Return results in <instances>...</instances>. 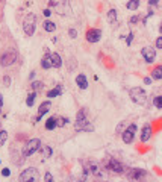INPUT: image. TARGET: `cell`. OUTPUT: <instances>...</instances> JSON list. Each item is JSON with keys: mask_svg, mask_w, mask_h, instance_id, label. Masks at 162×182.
Wrapping results in <instances>:
<instances>
[{"mask_svg": "<svg viewBox=\"0 0 162 182\" xmlns=\"http://www.w3.org/2000/svg\"><path fill=\"white\" fill-rule=\"evenodd\" d=\"M74 129L77 132L80 131H85V132H94V126L88 122L86 119V109L82 108L79 112H77V117H76V123H74Z\"/></svg>", "mask_w": 162, "mask_h": 182, "instance_id": "obj_1", "label": "cell"}, {"mask_svg": "<svg viewBox=\"0 0 162 182\" xmlns=\"http://www.w3.org/2000/svg\"><path fill=\"white\" fill-rule=\"evenodd\" d=\"M129 96H130L132 102H135V103H138V105H145L147 100H148L147 93L144 91V88H141V86H133V88H130V89H129Z\"/></svg>", "mask_w": 162, "mask_h": 182, "instance_id": "obj_2", "label": "cell"}, {"mask_svg": "<svg viewBox=\"0 0 162 182\" xmlns=\"http://www.w3.org/2000/svg\"><path fill=\"white\" fill-rule=\"evenodd\" d=\"M103 167L106 170L112 171V173H117V174H123L124 173V165L120 161H117L115 158H106L105 162H103Z\"/></svg>", "mask_w": 162, "mask_h": 182, "instance_id": "obj_3", "label": "cell"}, {"mask_svg": "<svg viewBox=\"0 0 162 182\" xmlns=\"http://www.w3.org/2000/svg\"><path fill=\"white\" fill-rule=\"evenodd\" d=\"M40 147H41V141H40L38 138H32V140H29V141L26 143L24 149H23V158H29V156H32L37 150H40Z\"/></svg>", "mask_w": 162, "mask_h": 182, "instance_id": "obj_4", "label": "cell"}, {"mask_svg": "<svg viewBox=\"0 0 162 182\" xmlns=\"http://www.w3.org/2000/svg\"><path fill=\"white\" fill-rule=\"evenodd\" d=\"M41 179V176H40V173H38V170L35 168V167H28V168H24L23 171H21V174H20V180H23V182H28V180H40Z\"/></svg>", "mask_w": 162, "mask_h": 182, "instance_id": "obj_5", "label": "cell"}, {"mask_svg": "<svg viewBox=\"0 0 162 182\" xmlns=\"http://www.w3.org/2000/svg\"><path fill=\"white\" fill-rule=\"evenodd\" d=\"M23 31L28 37H32L35 34V15L34 14H29L24 21H23Z\"/></svg>", "mask_w": 162, "mask_h": 182, "instance_id": "obj_6", "label": "cell"}, {"mask_svg": "<svg viewBox=\"0 0 162 182\" xmlns=\"http://www.w3.org/2000/svg\"><path fill=\"white\" fill-rule=\"evenodd\" d=\"M15 61H17V52L15 50H8L0 56V65H3V67H9Z\"/></svg>", "mask_w": 162, "mask_h": 182, "instance_id": "obj_7", "label": "cell"}, {"mask_svg": "<svg viewBox=\"0 0 162 182\" xmlns=\"http://www.w3.org/2000/svg\"><path fill=\"white\" fill-rule=\"evenodd\" d=\"M141 55L147 64H153L156 59V49H153L151 46H145L141 49Z\"/></svg>", "mask_w": 162, "mask_h": 182, "instance_id": "obj_8", "label": "cell"}, {"mask_svg": "<svg viewBox=\"0 0 162 182\" xmlns=\"http://www.w3.org/2000/svg\"><path fill=\"white\" fill-rule=\"evenodd\" d=\"M135 132H136V125H129V128L127 129H124L123 132H121V138H123V141L126 143V144H130L132 141H133V135H135Z\"/></svg>", "mask_w": 162, "mask_h": 182, "instance_id": "obj_9", "label": "cell"}, {"mask_svg": "<svg viewBox=\"0 0 162 182\" xmlns=\"http://www.w3.org/2000/svg\"><path fill=\"white\" fill-rule=\"evenodd\" d=\"M100 38H102V31L100 29L92 28V29H89L86 32V41H89V43H99Z\"/></svg>", "mask_w": 162, "mask_h": 182, "instance_id": "obj_10", "label": "cell"}, {"mask_svg": "<svg viewBox=\"0 0 162 182\" xmlns=\"http://www.w3.org/2000/svg\"><path fill=\"white\" fill-rule=\"evenodd\" d=\"M147 176V171L142 168H129L127 170V177L129 179H142Z\"/></svg>", "mask_w": 162, "mask_h": 182, "instance_id": "obj_11", "label": "cell"}, {"mask_svg": "<svg viewBox=\"0 0 162 182\" xmlns=\"http://www.w3.org/2000/svg\"><path fill=\"white\" fill-rule=\"evenodd\" d=\"M50 108H52V102L50 100H46V102H43L41 105H40V108H38V115L37 117H43V115H46L49 111H50Z\"/></svg>", "mask_w": 162, "mask_h": 182, "instance_id": "obj_12", "label": "cell"}, {"mask_svg": "<svg viewBox=\"0 0 162 182\" xmlns=\"http://www.w3.org/2000/svg\"><path fill=\"white\" fill-rule=\"evenodd\" d=\"M150 137H151V126L148 123H145L142 126V131H141V141L145 143V141L150 140Z\"/></svg>", "mask_w": 162, "mask_h": 182, "instance_id": "obj_13", "label": "cell"}, {"mask_svg": "<svg viewBox=\"0 0 162 182\" xmlns=\"http://www.w3.org/2000/svg\"><path fill=\"white\" fill-rule=\"evenodd\" d=\"M50 61H52V67H55V68L62 67V58L59 56V53H56V52L50 53Z\"/></svg>", "mask_w": 162, "mask_h": 182, "instance_id": "obj_14", "label": "cell"}, {"mask_svg": "<svg viewBox=\"0 0 162 182\" xmlns=\"http://www.w3.org/2000/svg\"><path fill=\"white\" fill-rule=\"evenodd\" d=\"M76 83H77V86L80 89H86L88 88V79H86V76L85 74H77L76 76Z\"/></svg>", "mask_w": 162, "mask_h": 182, "instance_id": "obj_15", "label": "cell"}, {"mask_svg": "<svg viewBox=\"0 0 162 182\" xmlns=\"http://www.w3.org/2000/svg\"><path fill=\"white\" fill-rule=\"evenodd\" d=\"M41 67H43L44 70L52 68V61H50V53H49V52H47V53L44 55V58L41 59Z\"/></svg>", "mask_w": 162, "mask_h": 182, "instance_id": "obj_16", "label": "cell"}, {"mask_svg": "<svg viewBox=\"0 0 162 182\" xmlns=\"http://www.w3.org/2000/svg\"><path fill=\"white\" fill-rule=\"evenodd\" d=\"M61 94H62V85H56L55 89H50L49 93H47V97L53 99V97H58V96H61Z\"/></svg>", "mask_w": 162, "mask_h": 182, "instance_id": "obj_17", "label": "cell"}, {"mask_svg": "<svg viewBox=\"0 0 162 182\" xmlns=\"http://www.w3.org/2000/svg\"><path fill=\"white\" fill-rule=\"evenodd\" d=\"M43 28H44L46 32H53V31L56 29V24H55L53 21H50V20H46V21L43 23Z\"/></svg>", "mask_w": 162, "mask_h": 182, "instance_id": "obj_18", "label": "cell"}, {"mask_svg": "<svg viewBox=\"0 0 162 182\" xmlns=\"http://www.w3.org/2000/svg\"><path fill=\"white\" fill-rule=\"evenodd\" d=\"M126 8L130 9V11H136L139 8V0H129L126 3Z\"/></svg>", "mask_w": 162, "mask_h": 182, "instance_id": "obj_19", "label": "cell"}, {"mask_svg": "<svg viewBox=\"0 0 162 182\" xmlns=\"http://www.w3.org/2000/svg\"><path fill=\"white\" fill-rule=\"evenodd\" d=\"M108 20H109L111 24L117 23V9H109L108 11Z\"/></svg>", "mask_w": 162, "mask_h": 182, "instance_id": "obj_20", "label": "cell"}, {"mask_svg": "<svg viewBox=\"0 0 162 182\" xmlns=\"http://www.w3.org/2000/svg\"><path fill=\"white\" fill-rule=\"evenodd\" d=\"M56 126H58V125H56V117H50V119L46 122V129H47V131H53Z\"/></svg>", "mask_w": 162, "mask_h": 182, "instance_id": "obj_21", "label": "cell"}, {"mask_svg": "<svg viewBox=\"0 0 162 182\" xmlns=\"http://www.w3.org/2000/svg\"><path fill=\"white\" fill-rule=\"evenodd\" d=\"M151 79H162V67L159 65V67H156L153 71H151Z\"/></svg>", "mask_w": 162, "mask_h": 182, "instance_id": "obj_22", "label": "cell"}, {"mask_svg": "<svg viewBox=\"0 0 162 182\" xmlns=\"http://www.w3.org/2000/svg\"><path fill=\"white\" fill-rule=\"evenodd\" d=\"M35 97H37V93H35V91H32V93L26 97V105H28V106H34V103H35Z\"/></svg>", "mask_w": 162, "mask_h": 182, "instance_id": "obj_23", "label": "cell"}, {"mask_svg": "<svg viewBox=\"0 0 162 182\" xmlns=\"http://www.w3.org/2000/svg\"><path fill=\"white\" fill-rule=\"evenodd\" d=\"M31 86H32V89H34L35 93H37V91H41V89H43L44 83H43L41 80H34V82L31 83Z\"/></svg>", "mask_w": 162, "mask_h": 182, "instance_id": "obj_24", "label": "cell"}, {"mask_svg": "<svg viewBox=\"0 0 162 182\" xmlns=\"http://www.w3.org/2000/svg\"><path fill=\"white\" fill-rule=\"evenodd\" d=\"M153 105H154L157 109H162V96H154V99H153Z\"/></svg>", "mask_w": 162, "mask_h": 182, "instance_id": "obj_25", "label": "cell"}, {"mask_svg": "<svg viewBox=\"0 0 162 182\" xmlns=\"http://www.w3.org/2000/svg\"><path fill=\"white\" fill-rule=\"evenodd\" d=\"M8 140V132L6 131H0V147L5 146V141Z\"/></svg>", "mask_w": 162, "mask_h": 182, "instance_id": "obj_26", "label": "cell"}, {"mask_svg": "<svg viewBox=\"0 0 162 182\" xmlns=\"http://www.w3.org/2000/svg\"><path fill=\"white\" fill-rule=\"evenodd\" d=\"M43 153H44V158H50L52 153H53V150H52L50 146H43Z\"/></svg>", "mask_w": 162, "mask_h": 182, "instance_id": "obj_27", "label": "cell"}, {"mask_svg": "<svg viewBox=\"0 0 162 182\" xmlns=\"http://www.w3.org/2000/svg\"><path fill=\"white\" fill-rule=\"evenodd\" d=\"M70 122V119L68 117H62V119H56V125L58 126H65L67 123Z\"/></svg>", "mask_w": 162, "mask_h": 182, "instance_id": "obj_28", "label": "cell"}, {"mask_svg": "<svg viewBox=\"0 0 162 182\" xmlns=\"http://www.w3.org/2000/svg\"><path fill=\"white\" fill-rule=\"evenodd\" d=\"M139 20H141L139 15H132V17L129 18V23H130V24H135V23H138Z\"/></svg>", "mask_w": 162, "mask_h": 182, "instance_id": "obj_29", "label": "cell"}, {"mask_svg": "<svg viewBox=\"0 0 162 182\" xmlns=\"http://www.w3.org/2000/svg\"><path fill=\"white\" fill-rule=\"evenodd\" d=\"M132 40H133V32H129V35L126 37V44L130 46V44H132Z\"/></svg>", "mask_w": 162, "mask_h": 182, "instance_id": "obj_30", "label": "cell"}, {"mask_svg": "<svg viewBox=\"0 0 162 182\" xmlns=\"http://www.w3.org/2000/svg\"><path fill=\"white\" fill-rule=\"evenodd\" d=\"M68 35H70V38H76V37H77V31L71 28V29L68 31Z\"/></svg>", "mask_w": 162, "mask_h": 182, "instance_id": "obj_31", "label": "cell"}, {"mask_svg": "<svg viewBox=\"0 0 162 182\" xmlns=\"http://www.w3.org/2000/svg\"><path fill=\"white\" fill-rule=\"evenodd\" d=\"M3 85H5V86H11V77H9V76H5V77H3Z\"/></svg>", "mask_w": 162, "mask_h": 182, "instance_id": "obj_32", "label": "cell"}, {"mask_svg": "<svg viewBox=\"0 0 162 182\" xmlns=\"http://www.w3.org/2000/svg\"><path fill=\"white\" fill-rule=\"evenodd\" d=\"M44 180H46V182H52V180H53V176H52V173H49V171H47V173L44 174Z\"/></svg>", "mask_w": 162, "mask_h": 182, "instance_id": "obj_33", "label": "cell"}, {"mask_svg": "<svg viewBox=\"0 0 162 182\" xmlns=\"http://www.w3.org/2000/svg\"><path fill=\"white\" fill-rule=\"evenodd\" d=\"M156 49H162V37H157V40H156Z\"/></svg>", "mask_w": 162, "mask_h": 182, "instance_id": "obj_34", "label": "cell"}, {"mask_svg": "<svg viewBox=\"0 0 162 182\" xmlns=\"http://www.w3.org/2000/svg\"><path fill=\"white\" fill-rule=\"evenodd\" d=\"M159 5V0H148V6H156Z\"/></svg>", "mask_w": 162, "mask_h": 182, "instance_id": "obj_35", "label": "cell"}, {"mask_svg": "<svg viewBox=\"0 0 162 182\" xmlns=\"http://www.w3.org/2000/svg\"><path fill=\"white\" fill-rule=\"evenodd\" d=\"M123 126H124V122H121V123L118 125V128H117V134H121V132H123Z\"/></svg>", "mask_w": 162, "mask_h": 182, "instance_id": "obj_36", "label": "cell"}, {"mask_svg": "<svg viewBox=\"0 0 162 182\" xmlns=\"http://www.w3.org/2000/svg\"><path fill=\"white\" fill-rule=\"evenodd\" d=\"M2 174H3V176H6V177H8V176H9V174H11V170H9V168H3V170H2Z\"/></svg>", "mask_w": 162, "mask_h": 182, "instance_id": "obj_37", "label": "cell"}, {"mask_svg": "<svg viewBox=\"0 0 162 182\" xmlns=\"http://www.w3.org/2000/svg\"><path fill=\"white\" fill-rule=\"evenodd\" d=\"M151 82H153L151 77H144V83H145V85H151Z\"/></svg>", "mask_w": 162, "mask_h": 182, "instance_id": "obj_38", "label": "cell"}, {"mask_svg": "<svg viewBox=\"0 0 162 182\" xmlns=\"http://www.w3.org/2000/svg\"><path fill=\"white\" fill-rule=\"evenodd\" d=\"M43 14H44L46 17H50V14H52V11H50V9L47 8V9H44V11H43Z\"/></svg>", "mask_w": 162, "mask_h": 182, "instance_id": "obj_39", "label": "cell"}, {"mask_svg": "<svg viewBox=\"0 0 162 182\" xmlns=\"http://www.w3.org/2000/svg\"><path fill=\"white\" fill-rule=\"evenodd\" d=\"M2 106H3V96L0 94V112H2Z\"/></svg>", "mask_w": 162, "mask_h": 182, "instance_id": "obj_40", "label": "cell"}, {"mask_svg": "<svg viewBox=\"0 0 162 182\" xmlns=\"http://www.w3.org/2000/svg\"><path fill=\"white\" fill-rule=\"evenodd\" d=\"M34 77H35V71H31V74H29V79H31V80H32V79H34Z\"/></svg>", "mask_w": 162, "mask_h": 182, "instance_id": "obj_41", "label": "cell"}]
</instances>
